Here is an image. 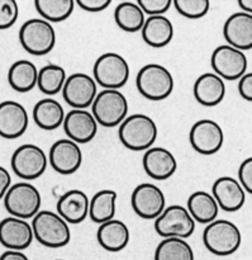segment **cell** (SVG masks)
Wrapping results in <instances>:
<instances>
[{"instance_id":"obj_1","label":"cell","mask_w":252,"mask_h":260,"mask_svg":"<svg viewBox=\"0 0 252 260\" xmlns=\"http://www.w3.org/2000/svg\"><path fill=\"white\" fill-rule=\"evenodd\" d=\"M157 135L159 131L154 119L141 113L126 117L118 129L122 145L132 151H146L151 149Z\"/></svg>"},{"instance_id":"obj_2","label":"cell","mask_w":252,"mask_h":260,"mask_svg":"<svg viewBox=\"0 0 252 260\" xmlns=\"http://www.w3.org/2000/svg\"><path fill=\"white\" fill-rule=\"evenodd\" d=\"M30 226H32L33 238L46 248H63L71 240L68 223L52 211H40L33 217Z\"/></svg>"},{"instance_id":"obj_3","label":"cell","mask_w":252,"mask_h":260,"mask_svg":"<svg viewBox=\"0 0 252 260\" xmlns=\"http://www.w3.org/2000/svg\"><path fill=\"white\" fill-rule=\"evenodd\" d=\"M139 94L152 102L169 98L174 91L175 81L172 74L160 63H147L139 69L136 78Z\"/></svg>"},{"instance_id":"obj_4","label":"cell","mask_w":252,"mask_h":260,"mask_svg":"<svg viewBox=\"0 0 252 260\" xmlns=\"http://www.w3.org/2000/svg\"><path fill=\"white\" fill-rule=\"evenodd\" d=\"M242 241L240 229L227 220H215L203 231V243L212 254L228 256L238 250Z\"/></svg>"},{"instance_id":"obj_5","label":"cell","mask_w":252,"mask_h":260,"mask_svg":"<svg viewBox=\"0 0 252 260\" xmlns=\"http://www.w3.org/2000/svg\"><path fill=\"white\" fill-rule=\"evenodd\" d=\"M91 114L96 123L106 128L119 126L128 114V102L122 91L104 89L96 94L91 104Z\"/></svg>"},{"instance_id":"obj_6","label":"cell","mask_w":252,"mask_h":260,"mask_svg":"<svg viewBox=\"0 0 252 260\" xmlns=\"http://www.w3.org/2000/svg\"><path fill=\"white\" fill-rule=\"evenodd\" d=\"M4 207L12 217L28 220L41 211L42 197L37 188L27 182L15 183L4 196Z\"/></svg>"},{"instance_id":"obj_7","label":"cell","mask_w":252,"mask_h":260,"mask_svg":"<svg viewBox=\"0 0 252 260\" xmlns=\"http://www.w3.org/2000/svg\"><path fill=\"white\" fill-rule=\"evenodd\" d=\"M19 41L22 47L30 55H47L56 45L55 28L42 18L28 19L20 27Z\"/></svg>"},{"instance_id":"obj_8","label":"cell","mask_w":252,"mask_h":260,"mask_svg":"<svg viewBox=\"0 0 252 260\" xmlns=\"http://www.w3.org/2000/svg\"><path fill=\"white\" fill-rule=\"evenodd\" d=\"M94 80L104 89L119 90L129 79V65L126 58L116 52H105L94 63Z\"/></svg>"},{"instance_id":"obj_9","label":"cell","mask_w":252,"mask_h":260,"mask_svg":"<svg viewBox=\"0 0 252 260\" xmlns=\"http://www.w3.org/2000/svg\"><path fill=\"white\" fill-rule=\"evenodd\" d=\"M155 231L164 239L190 238L195 231V221L182 205H172L165 208L155 220Z\"/></svg>"},{"instance_id":"obj_10","label":"cell","mask_w":252,"mask_h":260,"mask_svg":"<svg viewBox=\"0 0 252 260\" xmlns=\"http://www.w3.org/2000/svg\"><path fill=\"white\" fill-rule=\"evenodd\" d=\"M12 169L23 180H34L45 174L48 159L40 146L33 144L20 145L12 155Z\"/></svg>"},{"instance_id":"obj_11","label":"cell","mask_w":252,"mask_h":260,"mask_svg":"<svg viewBox=\"0 0 252 260\" xmlns=\"http://www.w3.org/2000/svg\"><path fill=\"white\" fill-rule=\"evenodd\" d=\"M210 65L215 75L223 80H238L247 71L248 60L242 51L222 45L213 51Z\"/></svg>"},{"instance_id":"obj_12","label":"cell","mask_w":252,"mask_h":260,"mask_svg":"<svg viewBox=\"0 0 252 260\" xmlns=\"http://www.w3.org/2000/svg\"><path fill=\"white\" fill-rule=\"evenodd\" d=\"M131 205L134 213L141 218L156 220L166 208V197L157 185L142 183L132 192Z\"/></svg>"},{"instance_id":"obj_13","label":"cell","mask_w":252,"mask_h":260,"mask_svg":"<svg viewBox=\"0 0 252 260\" xmlns=\"http://www.w3.org/2000/svg\"><path fill=\"white\" fill-rule=\"evenodd\" d=\"M61 91L68 106L74 109H86L93 104L98 94V86L90 75L75 73L66 78Z\"/></svg>"},{"instance_id":"obj_14","label":"cell","mask_w":252,"mask_h":260,"mask_svg":"<svg viewBox=\"0 0 252 260\" xmlns=\"http://www.w3.org/2000/svg\"><path fill=\"white\" fill-rule=\"evenodd\" d=\"M189 141L198 154L214 155L222 149L225 134L222 127L215 121L200 119L190 128Z\"/></svg>"},{"instance_id":"obj_15","label":"cell","mask_w":252,"mask_h":260,"mask_svg":"<svg viewBox=\"0 0 252 260\" xmlns=\"http://www.w3.org/2000/svg\"><path fill=\"white\" fill-rule=\"evenodd\" d=\"M48 160L56 173L70 175L80 169L83 164V151L80 146L71 140L61 139L51 146Z\"/></svg>"},{"instance_id":"obj_16","label":"cell","mask_w":252,"mask_h":260,"mask_svg":"<svg viewBox=\"0 0 252 260\" xmlns=\"http://www.w3.org/2000/svg\"><path fill=\"white\" fill-rule=\"evenodd\" d=\"M29 116L24 107L14 101L0 103V136L7 140L19 139L27 131Z\"/></svg>"},{"instance_id":"obj_17","label":"cell","mask_w":252,"mask_h":260,"mask_svg":"<svg viewBox=\"0 0 252 260\" xmlns=\"http://www.w3.org/2000/svg\"><path fill=\"white\" fill-rule=\"evenodd\" d=\"M62 126L68 140L78 145L90 142L98 132L95 118L86 109H73L66 113Z\"/></svg>"},{"instance_id":"obj_18","label":"cell","mask_w":252,"mask_h":260,"mask_svg":"<svg viewBox=\"0 0 252 260\" xmlns=\"http://www.w3.org/2000/svg\"><path fill=\"white\" fill-rule=\"evenodd\" d=\"M30 223L17 217H7L0 221V244L8 250L23 251L33 243Z\"/></svg>"},{"instance_id":"obj_19","label":"cell","mask_w":252,"mask_h":260,"mask_svg":"<svg viewBox=\"0 0 252 260\" xmlns=\"http://www.w3.org/2000/svg\"><path fill=\"white\" fill-rule=\"evenodd\" d=\"M213 198L218 207L226 212H237L246 202V192L232 177H221L213 183Z\"/></svg>"},{"instance_id":"obj_20","label":"cell","mask_w":252,"mask_h":260,"mask_svg":"<svg viewBox=\"0 0 252 260\" xmlns=\"http://www.w3.org/2000/svg\"><path fill=\"white\" fill-rule=\"evenodd\" d=\"M223 36L228 46L240 51H248L252 47V15L248 13H233L223 25Z\"/></svg>"},{"instance_id":"obj_21","label":"cell","mask_w":252,"mask_h":260,"mask_svg":"<svg viewBox=\"0 0 252 260\" xmlns=\"http://www.w3.org/2000/svg\"><path fill=\"white\" fill-rule=\"evenodd\" d=\"M142 164L146 174L155 180L169 179L177 169V161L174 154L160 146L146 150Z\"/></svg>"},{"instance_id":"obj_22","label":"cell","mask_w":252,"mask_h":260,"mask_svg":"<svg viewBox=\"0 0 252 260\" xmlns=\"http://www.w3.org/2000/svg\"><path fill=\"white\" fill-rule=\"evenodd\" d=\"M57 215L67 223H81L89 216L88 196L79 189L63 193L57 201Z\"/></svg>"},{"instance_id":"obj_23","label":"cell","mask_w":252,"mask_h":260,"mask_svg":"<svg viewBox=\"0 0 252 260\" xmlns=\"http://www.w3.org/2000/svg\"><path fill=\"white\" fill-rule=\"evenodd\" d=\"M193 93L199 104L204 107H215L225 99L226 83L214 73H205L197 79Z\"/></svg>"},{"instance_id":"obj_24","label":"cell","mask_w":252,"mask_h":260,"mask_svg":"<svg viewBox=\"0 0 252 260\" xmlns=\"http://www.w3.org/2000/svg\"><path fill=\"white\" fill-rule=\"evenodd\" d=\"M129 229L122 221L113 220L104 222L96 231L98 243L104 250L111 253L122 251L129 243Z\"/></svg>"},{"instance_id":"obj_25","label":"cell","mask_w":252,"mask_h":260,"mask_svg":"<svg viewBox=\"0 0 252 260\" xmlns=\"http://www.w3.org/2000/svg\"><path fill=\"white\" fill-rule=\"evenodd\" d=\"M174 24L165 15L149 17L141 29L145 42L154 48H162L169 45L174 38Z\"/></svg>"},{"instance_id":"obj_26","label":"cell","mask_w":252,"mask_h":260,"mask_svg":"<svg viewBox=\"0 0 252 260\" xmlns=\"http://www.w3.org/2000/svg\"><path fill=\"white\" fill-rule=\"evenodd\" d=\"M65 111L60 102L52 98H46L37 102L33 108V121L45 131H53L62 126Z\"/></svg>"},{"instance_id":"obj_27","label":"cell","mask_w":252,"mask_h":260,"mask_svg":"<svg viewBox=\"0 0 252 260\" xmlns=\"http://www.w3.org/2000/svg\"><path fill=\"white\" fill-rule=\"evenodd\" d=\"M185 208L195 222L207 223V225L217 220L220 212V207L213 196L204 190H198L190 194Z\"/></svg>"},{"instance_id":"obj_28","label":"cell","mask_w":252,"mask_h":260,"mask_svg":"<svg viewBox=\"0 0 252 260\" xmlns=\"http://www.w3.org/2000/svg\"><path fill=\"white\" fill-rule=\"evenodd\" d=\"M38 69L29 60H18L8 71V83L18 93H28L37 86Z\"/></svg>"},{"instance_id":"obj_29","label":"cell","mask_w":252,"mask_h":260,"mask_svg":"<svg viewBox=\"0 0 252 260\" xmlns=\"http://www.w3.org/2000/svg\"><path fill=\"white\" fill-rule=\"evenodd\" d=\"M118 194L112 189H103L96 192L91 201H89V216L95 223L108 222L113 220L117 211Z\"/></svg>"},{"instance_id":"obj_30","label":"cell","mask_w":252,"mask_h":260,"mask_svg":"<svg viewBox=\"0 0 252 260\" xmlns=\"http://www.w3.org/2000/svg\"><path fill=\"white\" fill-rule=\"evenodd\" d=\"M114 20H116L117 25L124 32L136 33L142 29L146 18L137 3L123 2L119 3L116 7Z\"/></svg>"},{"instance_id":"obj_31","label":"cell","mask_w":252,"mask_h":260,"mask_svg":"<svg viewBox=\"0 0 252 260\" xmlns=\"http://www.w3.org/2000/svg\"><path fill=\"white\" fill-rule=\"evenodd\" d=\"M35 10L48 23L63 22L71 17L75 8L74 0H35Z\"/></svg>"},{"instance_id":"obj_32","label":"cell","mask_w":252,"mask_h":260,"mask_svg":"<svg viewBox=\"0 0 252 260\" xmlns=\"http://www.w3.org/2000/svg\"><path fill=\"white\" fill-rule=\"evenodd\" d=\"M66 70L60 65L48 63L38 70L37 86L43 94L56 95L60 93L66 81Z\"/></svg>"},{"instance_id":"obj_33","label":"cell","mask_w":252,"mask_h":260,"mask_svg":"<svg viewBox=\"0 0 252 260\" xmlns=\"http://www.w3.org/2000/svg\"><path fill=\"white\" fill-rule=\"evenodd\" d=\"M155 260H195L190 244L183 239H164L155 250Z\"/></svg>"},{"instance_id":"obj_34","label":"cell","mask_w":252,"mask_h":260,"mask_svg":"<svg viewBox=\"0 0 252 260\" xmlns=\"http://www.w3.org/2000/svg\"><path fill=\"white\" fill-rule=\"evenodd\" d=\"M172 5L179 14L188 19H199L209 12V0H175Z\"/></svg>"},{"instance_id":"obj_35","label":"cell","mask_w":252,"mask_h":260,"mask_svg":"<svg viewBox=\"0 0 252 260\" xmlns=\"http://www.w3.org/2000/svg\"><path fill=\"white\" fill-rule=\"evenodd\" d=\"M19 17V8L15 0H0V30L13 27Z\"/></svg>"},{"instance_id":"obj_36","label":"cell","mask_w":252,"mask_h":260,"mask_svg":"<svg viewBox=\"0 0 252 260\" xmlns=\"http://www.w3.org/2000/svg\"><path fill=\"white\" fill-rule=\"evenodd\" d=\"M137 4L145 14L154 17V15H164L171 8L172 2L171 0H138Z\"/></svg>"},{"instance_id":"obj_37","label":"cell","mask_w":252,"mask_h":260,"mask_svg":"<svg viewBox=\"0 0 252 260\" xmlns=\"http://www.w3.org/2000/svg\"><path fill=\"white\" fill-rule=\"evenodd\" d=\"M238 183L246 193H252V157L243 160L238 169Z\"/></svg>"},{"instance_id":"obj_38","label":"cell","mask_w":252,"mask_h":260,"mask_svg":"<svg viewBox=\"0 0 252 260\" xmlns=\"http://www.w3.org/2000/svg\"><path fill=\"white\" fill-rule=\"evenodd\" d=\"M75 4L89 13H99L111 7V0H76Z\"/></svg>"},{"instance_id":"obj_39","label":"cell","mask_w":252,"mask_h":260,"mask_svg":"<svg viewBox=\"0 0 252 260\" xmlns=\"http://www.w3.org/2000/svg\"><path fill=\"white\" fill-rule=\"evenodd\" d=\"M238 91L245 101H252V74L246 73L238 79Z\"/></svg>"},{"instance_id":"obj_40","label":"cell","mask_w":252,"mask_h":260,"mask_svg":"<svg viewBox=\"0 0 252 260\" xmlns=\"http://www.w3.org/2000/svg\"><path fill=\"white\" fill-rule=\"evenodd\" d=\"M12 187V177L5 168L0 167V200L4 198L8 189Z\"/></svg>"},{"instance_id":"obj_41","label":"cell","mask_w":252,"mask_h":260,"mask_svg":"<svg viewBox=\"0 0 252 260\" xmlns=\"http://www.w3.org/2000/svg\"><path fill=\"white\" fill-rule=\"evenodd\" d=\"M0 260H29L23 251H14V250H7L0 255Z\"/></svg>"},{"instance_id":"obj_42","label":"cell","mask_w":252,"mask_h":260,"mask_svg":"<svg viewBox=\"0 0 252 260\" xmlns=\"http://www.w3.org/2000/svg\"><path fill=\"white\" fill-rule=\"evenodd\" d=\"M238 5H240L241 10H242L243 13H248V14H251L252 0H240V2H238Z\"/></svg>"},{"instance_id":"obj_43","label":"cell","mask_w":252,"mask_h":260,"mask_svg":"<svg viewBox=\"0 0 252 260\" xmlns=\"http://www.w3.org/2000/svg\"><path fill=\"white\" fill-rule=\"evenodd\" d=\"M55 260H65V259H55Z\"/></svg>"}]
</instances>
